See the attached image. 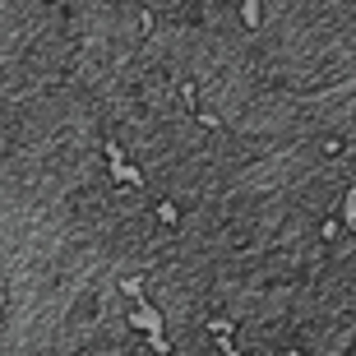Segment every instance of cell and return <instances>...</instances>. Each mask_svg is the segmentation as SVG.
Masks as SVG:
<instances>
[{
  "label": "cell",
  "instance_id": "cell-1",
  "mask_svg": "<svg viewBox=\"0 0 356 356\" xmlns=\"http://www.w3.org/2000/svg\"><path fill=\"white\" fill-rule=\"evenodd\" d=\"M259 19H264V14H259V0H241V24L259 28Z\"/></svg>",
  "mask_w": 356,
  "mask_h": 356
}]
</instances>
